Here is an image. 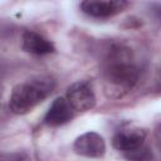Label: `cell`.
Wrapping results in <instances>:
<instances>
[{
    "label": "cell",
    "instance_id": "cell-1",
    "mask_svg": "<svg viewBox=\"0 0 161 161\" xmlns=\"http://www.w3.org/2000/svg\"><path fill=\"white\" fill-rule=\"evenodd\" d=\"M103 78L112 91L126 93L131 91L140 79V70L132 62L130 49L113 45L108 50L103 63Z\"/></svg>",
    "mask_w": 161,
    "mask_h": 161
},
{
    "label": "cell",
    "instance_id": "cell-2",
    "mask_svg": "<svg viewBox=\"0 0 161 161\" xmlns=\"http://www.w3.org/2000/svg\"><path fill=\"white\" fill-rule=\"evenodd\" d=\"M55 88V80L49 75H35L13 88L9 108L15 114H25L48 98Z\"/></svg>",
    "mask_w": 161,
    "mask_h": 161
},
{
    "label": "cell",
    "instance_id": "cell-3",
    "mask_svg": "<svg viewBox=\"0 0 161 161\" xmlns=\"http://www.w3.org/2000/svg\"><path fill=\"white\" fill-rule=\"evenodd\" d=\"M65 99L77 112H86L96 106L97 98L92 86L86 80H78L67 88Z\"/></svg>",
    "mask_w": 161,
    "mask_h": 161
},
{
    "label": "cell",
    "instance_id": "cell-4",
    "mask_svg": "<svg viewBox=\"0 0 161 161\" xmlns=\"http://www.w3.org/2000/svg\"><path fill=\"white\" fill-rule=\"evenodd\" d=\"M128 5L130 3L125 0H86L80 3V9L92 18L104 19L122 13Z\"/></svg>",
    "mask_w": 161,
    "mask_h": 161
},
{
    "label": "cell",
    "instance_id": "cell-5",
    "mask_svg": "<svg viewBox=\"0 0 161 161\" xmlns=\"http://www.w3.org/2000/svg\"><path fill=\"white\" fill-rule=\"evenodd\" d=\"M73 148L77 155L89 158H99L106 153V142L99 133L89 131L75 138Z\"/></svg>",
    "mask_w": 161,
    "mask_h": 161
},
{
    "label": "cell",
    "instance_id": "cell-6",
    "mask_svg": "<svg viewBox=\"0 0 161 161\" xmlns=\"http://www.w3.org/2000/svg\"><path fill=\"white\" fill-rule=\"evenodd\" d=\"M74 112L64 97H57L44 116V123L50 127L65 125L74 117Z\"/></svg>",
    "mask_w": 161,
    "mask_h": 161
},
{
    "label": "cell",
    "instance_id": "cell-7",
    "mask_svg": "<svg viewBox=\"0 0 161 161\" xmlns=\"http://www.w3.org/2000/svg\"><path fill=\"white\" fill-rule=\"evenodd\" d=\"M146 131L141 128H127V130H121L118 131L113 138H112V145L116 150L121 152H127L131 151L142 143H145L146 140Z\"/></svg>",
    "mask_w": 161,
    "mask_h": 161
},
{
    "label": "cell",
    "instance_id": "cell-8",
    "mask_svg": "<svg viewBox=\"0 0 161 161\" xmlns=\"http://www.w3.org/2000/svg\"><path fill=\"white\" fill-rule=\"evenodd\" d=\"M21 48L26 53H30L34 55H45L55 52V47L50 40H48L47 38H44L43 35L33 30H25L23 33Z\"/></svg>",
    "mask_w": 161,
    "mask_h": 161
},
{
    "label": "cell",
    "instance_id": "cell-9",
    "mask_svg": "<svg viewBox=\"0 0 161 161\" xmlns=\"http://www.w3.org/2000/svg\"><path fill=\"white\" fill-rule=\"evenodd\" d=\"M123 156L128 161H152L153 160L152 150L145 143H142L141 146H138L131 151L125 152Z\"/></svg>",
    "mask_w": 161,
    "mask_h": 161
},
{
    "label": "cell",
    "instance_id": "cell-10",
    "mask_svg": "<svg viewBox=\"0 0 161 161\" xmlns=\"http://www.w3.org/2000/svg\"><path fill=\"white\" fill-rule=\"evenodd\" d=\"M0 161H31L25 152H0Z\"/></svg>",
    "mask_w": 161,
    "mask_h": 161
},
{
    "label": "cell",
    "instance_id": "cell-11",
    "mask_svg": "<svg viewBox=\"0 0 161 161\" xmlns=\"http://www.w3.org/2000/svg\"><path fill=\"white\" fill-rule=\"evenodd\" d=\"M3 93H4V87H3V84L0 83V99H1V97H3Z\"/></svg>",
    "mask_w": 161,
    "mask_h": 161
}]
</instances>
